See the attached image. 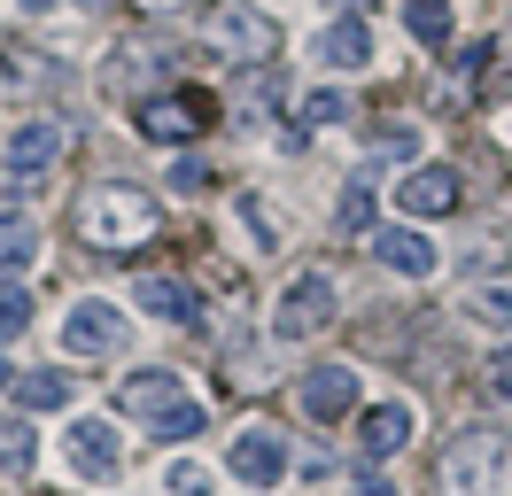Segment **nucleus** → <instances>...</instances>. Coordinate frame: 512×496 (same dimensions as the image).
Instances as JSON below:
<instances>
[{
	"instance_id": "f257e3e1",
	"label": "nucleus",
	"mask_w": 512,
	"mask_h": 496,
	"mask_svg": "<svg viewBox=\"0 0 512 496\" xmlns=\"http://www.w3.org/2000/svg\"><path fill=\"white\" fill-rule=\"evenodd\" d=\"M156 202L140 194V186H94L78 210H70V233L94 248V256H125V248L156 241Z\"/></svg>"
},
{
	"instance_id": "f03ea898",
	"label": "nucleus",
	"mask_w": 512,
	"mask_h": 496,
	"mask_svg": "<svg viewBox=\"0 0 512 496\" xmlns=\"http://www.w3.org/2000/svg\"><path fill=\"white\" fill-rule=\"evenodd\" d=\"M435 481H443V496H512V434L505 427L450 434Z\"/></svg>"
},
{
	"instance_id": "7ed1b4c3",
	"label": "nucleus",
	"mask_w": 512,
	"mask_h": 496,
	"mask_svg": "<svg viewBox=\"0 0 512 496\" xmlns=\"http://www.w3.org/2000/svg\"><path fill=\"white\" fill-rule=\"evenodd\" d=\"M194 39L218 62H233V70H264L272 47H280V24H272L264 8H249V0H218V8L194 24Z\"/></svg>"
},
{
	"instance_id": "20e7f679",
	"label": "nucleus",
	"mask_w": 512,
	"mask_h": 496,
	"mask_svg": "<svg viewBox=\"0 0 512 496\" xmlns=\"http://www.w3.org/2000/svg\"><path fill=\"white\" fill-rule=\"evenodd\" d=\"M210 117H218V101L194 86H171V93H148L140 109H132V124L148 132V140H163V148H179V140H194V132H210Z\"/></svg>"
},
{
	"instance_id": "39448f33",
	"label": "nucleus",
	"mask_w": 512,
	"mask_h": 496,
	"mask_svg": "<svg viewBox=\"0 0 512 496\" xmlns=\"http://www.w3.org/2000/svg\"><path fill=\"white\" fill-rule=\"evenodd\" d=\"M319 326H334V279L303 272L288 295H280V310H272V334H280V341H311Z\"/></svg>"
},
{
	"instance_id": "423d86ee",
	"label": "nucleus",
	"mask_w": 512,
	"mask_h": 496,
	"mask_svg": "<svg viewBox=\"0 0 512 496\" xmlns=\"http://www.w3.org/2000/svg\"><path fill=\"white\" fill-rule=\"evenodd\" d=\"M63 349H70V357H117V349H125V310L101 303V295L70 303V318H63Z\"/></svg>"
},
{
	"instance_id": "0eeeda50",
	"label": "nucleus",
	"mask_w": 512,
	"mask_h": 496,
	"mask_svg": "<svg viewBox=\"0 0 512 496\" xmlns=\"http://www.w3.org/2000/svg\"><path fill=\"white\" fill-rule=\"evenodd\" d=\"M63 458H70V473H78V481H109V473H117V458H125V442H117V427H109V419H70Z\"/></svg>"
},
{
	"instance_id": "6e6552de",
	"label": "nucleus",
	"mask_w": 512,
	"mask_h": 496,
	"mask_svg": "<svg viewBox=\"0 0 512 496\" xmlns=\"http://www.w3.org/2000/svg\"><path fill=\"white\" fill-rule=\"evenodd\" d=\"M458 202H466V179H458L450 163H419L412 179L396 186V210L404 217H450Z\"/></svg>"
},
{
	"instance_id": "1a4fd4ad",
	"label": "nucleus",
	"mask_w": 512,
	"mask_h": 496,
	"mask_svg": "<svg viewBox=\"0 0 512 496\" xmlns=\"http://www.w3.org/2000/svg\"><path fill=\"white\" fill-rule=\"evenodd\" d=\"M225 465H233L249 489H272V481L288 473V442H280L272 427H241V434H233V450H225Z\"/></svg>"
},
{
	"instance_id": "9d476101",
	"label": "nucleus",
	"mask_w": 512,
	"mask_h": 496,
	"mask_svg": "<svg viewBox=\"0 0 512 496\" xmlns=\"http://www.w3.org/2000/svg\"><path fill=\"white\" fill-rule=\"evenodd\" d=\"M373 256H381L388 272H404V279H435L443 272V248L427 241V233H412V225H381V233H373Z\"/></svg>"
},
{
	"instance_id": "9b49d317",
	"label": "nucleus",
	"mask_w": 512,
	"mask_h": 496,
	"mask_svg": "<svg viewBox=\"0 0 512 496\" xmlns=\"http://www.w3.org/2000/svg\"><path fill=\"white\" fill-rule=\"evenodd\" d=\"M117 403H125L132 419H171V411L187 403V388H179V372H125Z\"/></svg>"
},
{
	"instance_id": "f8f14e48",
	"label": "nucleus",
	"mask_w": 512,
	"mask_h": 496,
	"mask_svg": "<svg viewBox=\"0 0 512 496\" xmlns=\"http://www.w3.org/2000/svg\"><path fill=\"white\" fill-rule=\"evenodd\" d=\"M295 396H303V411L326 427V419H342V411L357 403V372L350 365H319V372H303V388H295Z\"/></svg>"
},
{
	"instance_id": "ddd939ff",
	"label": "nucleus",
	"mask_w": 512,
	"mask_h": 496,
	"mask_svg": "<svg viewBox=\"0 0 512 496\" xmlns=\"http://www.w3.org/2000/svg\"><path fill=\"white\" fill-rule=\"evenodd\" d=\"M55 155H63V124L39 117V124H16V132H8V171H16V179H39Z\"/></svg>"
},
{
	"instance_id": "4468645a",
	"label": "nucleus",
	"mask_w": 512,
	"mask_h": 496,
	"mask_svg": "<svg viewBox=\"0 0 512 496\" xmlns=\"http://www.w3.org/2000/svg\"><path fill=\"white\" fill-rule=\"evenodd\" d=\"M357 442H365V458H396V450L412 442V403H373Z\"/></svg>"
},
{
	"instance_id": "2eb2a0df",
	"label": "nucleus",
	"mask_w": 512,
	"mask_h": 496,
	"mask_svg": "<svg viewBox=\"0 0 512 496\" xmlns=\"http://www.w3.org/2000/svg\"><path fill=\"white\" fill-rule=\"evenodd\" d=\"M319 62H326V70H365V62H373V31L357 24V16L326 24L319 31Z\"/></svg>"
},
{
	"instance_id": "dca6fc26",
	"label": "nucleus",
	"mask_w": 512,
	"mask_h": 496,
	"mask_svg": "<svg viewBox=\"0 0 512 496\" xmlns=\"http://www.w3.org/2000/svg\"><path fill=\"white\" fill-rule=\"evenodd\" d=\"M132 303H140V310H156V318H194V295H187V287H179L171 272L132 279Z\"/></svg>"
},
{
	"instance_id": "f3484780",
	"label": "nucleus",
	"mask_w": 512,
	"mask_h": 496,
	"mask_svg": "<svg viewBox=\"0 0 512 496\" xmlns=\"http://www.w3.org/2000/svg\"><path fill=\"white\" fill-rule=\"evenodd\" d=\"M404 24H412L419 47H450V8H443V0H412V8H404Z\"/></svg>"
},
{
	"instance_id": "a211bd4d",
	"label": "nucleus",
	"mask_w": 512,
	"mask_h": 496,
	"mask_svg": "<svg viewBox=\"0 0 512 496\" xmlns=\"http://www.w3.org/2000/svg\"><path fill=\"white\" fill-rule=\"evenodd\" d=\"M16 403H24V411H55V403H70V380L63 372H24V380H16Z\"/></svg>"
},
{
	"instance_id": "6ab92c4d",
	"label": "nucleus",
	"mask_w": 512,
	"mask_h": 496,
	"mask_svg": "<svg viewBox=\"0 0 512 496\" xmlns=\"http://www.w3.org/2000/svg\"><path fill=\"white\" fill-rule=\"evenodd\" d=\"M39 256V225L32 217H0V264H32Z\"/></svg>"
},
{
	"instance_id": "aec40b11",
	"label": "nucleus",
	"mask_w": 512,
	"mask_h": 496,
	"mask_svg": "<svg viewBox=\"0 0 512 496\" xmlns=\"http://www.w3.org/2000/svg\"><path fill=\"white\" fill-rule=\"evenodd\" d=\"M32 427L24 419H0V473H32Z\"/></svg>"
},
{
	"instance_id": "412c9836",
	"label": "nucleus",
	"mask_w": 512,
	"mask_h": 496,
	"mask_svg": "<svg viewBox=\"0 0 512 496\" xmlns=\"http://www.w3.org/2000/svg\"><path fill=\"white\" fill-rule=\"evenodd\" d=\"M0 86H24V93H39V86H55V70H39V55L8 47V55H0Z\"/></svg>"
},
{
	"instance_id": "4be33fe9",
	"label": "nucleus",
	"mask_w": 512,
	"mask_h": 496,
	"mask_svg": "<svg viewBox=\"0 0 512 496\" xmlns=\"http://www.w3.org/2000/svg\"><path fill=\"white\" fill-rule=\"evenodd\" d=\"M466 310H474L481 326H505V334H512V287H474Z\"/></svg>"
},
{
	"instance_id": "5701e85b",
	"label": "nucleus",
	"mask_w": 512,
	"mask_h": 496,
	"mask_svg": "<svg viewBox=\"0 0 512 496\" xmlns=\"http://www.w3.org/2000/svg\"><path fill=\"white\" fill-rule=\"evenodd\" d=\"M24 326H32V295L0 279V341H16V334H24Z\"/></svg>"
},
{
	"instance_id": "b1692460",
	"label": "nucleus",
	"mask_w": 512,
	"mask_h": 496,
	"mask_svg": "<svg viewBox=\"0 0 512 496\" xmlns=\"http://www.w3.org/2000/svg\"><path fill=\"white\" fill-rule=\"evenodd\" d=\"M466 264H474V272H489V264H512V233H474Z\"/></svg>"
},
{
	"instance_id": "393cba45",
	"label": "nucleus",
	"mask_w": 512,
	"mask_h": 496,
	"mask_svg": "<svg viewBox=\"0 0 512 496\" xmlns=\"http://www.w3.org/2000/svg\"><path fill=\"white\" fill-rule=\"evenodd\" d=\"M342 117H350V101H342V93H334V86L303 101V124H342Z\"/></svg>"
},
{
	"instance_id": "a878e982",
	"label": "nucleus",
	"mask_w": 512,
	"mask_h": 496,
	"mask_svg": "<svg viewBox=\"0 0 512 496\" xmlns=\"http://www.w3.org/2000/svg\"><path fill=\"white\" fill-rule=\"evenodd\" d=\"M156 434H163V442H187V434H202V403H179L171 419H156Z\"/></svg>"
},
{
	"instance_id": "bb28decb",
	"label": "nucleus",
	"mask_w": 512,
	"mask_h": 496,
	"mask_svg": "<svg viewBox=\"0 0 512 496\" xmlns=\"http://www.w3.org/2000/svg\"><path fill=\"white\" fill-rule=\"evenodd\" d=\"M373 155H381V163H404V155H419V132H412V124H396V132L373 140Z\"/></svg>"
},
{
	"instance_id": "cd10ccee",
	"label": "nucleus",
	"mask_w": 512,
	"mask_h": 496,
	"mask_svg": "<svg viewBox=\"0 0 512 496\" xmlns=\"http://www.w3.org/2000/svg\"><path fill=\"white\" fill-rule=\"evenodd\" d=\"M171 186H179V194H202V186H210V163H171Z\"/></svg>"
},
{
	"instance_id": "c85d7f7f",
	"label": "nucleus",
	"mask_w": 512,
	"mask_h": 496,
	"mask_svg": "<svg viewBox=\"0 0 512 496\" xmlns=\"http://www.w3.org/2000/svg\"><path fill=\"white\" fill-rule=\"evenodd\" d=\"M365 217H373V186H350V194H342V225H365Z\"/></svg>"
},
{
	"instance_id": "c756f323",
	"label": "nucleus",
	"mask_w": 512,
	"mask_h": 496,
	"mask_svg": "<svg viewBox=\"0 0 512 496\" xmlns=\"http://www.w3.org/2000/svg\"><path fill=\"white\" fill-rule=\"evenodd\" d=\"M241 225H249V233H256V241H264V248L280 241V225H272V210H256V194H249V202H241Z\"/></svg>"
},
{
	"instance_id": "7c9ffc66",
	"label": "nucleus",
	"mask_w": 512,
	"mask_h": 496,
	"mask_svg": "<svg viewBox=\"0 0 512 496\" xmlns=\"http://www.w3.org/2000/svg\"><path fill=\"white\" fill-rule=\"evenodd\" d=\"M489 396L512 403V357H497V365H489Z\"/></svg>"
},
{
	"instance_id": "2f4dec72",
	"label": "nucleus",
	"mask_w": 512,
	"mask_h": 496,
	"mask_svg": "<svg viewBox=\"0 0 512 496\" xmlns=\"http://www.w3.org/2000/svg\"><path fill=\"white\" fill-rule=\"evenodd\" d=\"M132 8H140V16H171L179 0H132Z\"/></svg>"
},
{
	"instance_id": "473e14b6",
	"label": "nucleus",
	"mask_w": 512,
	"mask_h": 496,
	"mask_svg": "<svg viewBox=\"0 0 512 496\" xmlns=\"http://www.w3.org/2000/svg\"><path fill=\"white\" fill-rule=\"evenodd\" d=\"M357 496H396V489H388V481H357Z\"/></svg>"
},
{
	"instance_id": "72a5a7b5",
	"label": "nucleus",
	"mask_w": 512,
	"mask_h": 496,
	"mask_svg": "<svg viewBox=\"0 0 512 496\" xmlns=\"http://www.w3.org/2000/svg\"><path fill=\"white\" fill-rule=\"evenodd\" d=\"M24 8H32V16H47V8H63V0H24Z\"/></svg>"
},
{
	"instance_id": "f704fd0d",
	"label": "nucleus",
	"mask_w": 512,
	"mask_h": 496,
	"mask_svg": "<svg viewBox=\"0 0 512 496\" xmlns=\"http://www.w3.org/2000/svg\"><path fill=\"white\" fill-rule=\"evenodd\" d=\"M505 70H512V31H505Z\"/></svg>"
},
{
	"instance_id": "c9c22d12",
	"label": "nucleus",
	"mask_w": 512,
	"mask_h": 496,
	"mask_svg": "<svg viewBox=\"0 0 512 496\" xmlns=\"http://www.w3.org/2000/svg\"><path fill=\"white\" fill-rule=\"evenodd\" d=\"M0 380H8V357H0Z\"/></svg>"
},
{
	"instance_id": "e433bc0d",
	"label": "nucleus",
	"mask_w": 512,
	"mask_h": 496,
	"mask_svg": "<svg viewBox=\"0 0 512 496\" xmlns=\"http://www.w3.org/2000/svg\"><path fill=\"white\" fill-rule=\"evenodd\" d=\"M194 496H210V489H194Z\"/></svg>"
}]
</instances>
